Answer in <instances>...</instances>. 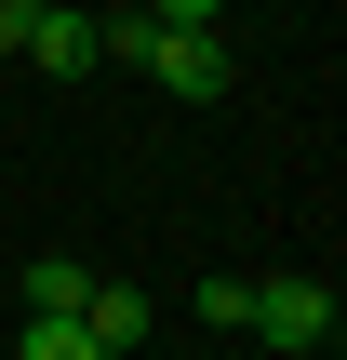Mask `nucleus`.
<instances>
[{"mask_svg":"<svg viewBox=\"0 0 347 360\" xmlns=\"http://www.w3.org/2000/svg\"><path fill=\"white\" fill-rule=\"evenodd\" d=\"M27 67H40V80H94V67H107V13H94V0H40Z\"/></svg>","mask_w":347,"mask_h":360,"instance_id":"obj_2","label":"nucleus"},{"mask_svg":"<svg viewBox=\"0 0 347 360\" xmlns=\"http://www.w3.org/2000/svg\"><path fill=\"white\" fill-rule=\"evenodd\" d=\"M13 360H107V347H94L80 321H27V334H13Z\"/></svg>","mask_w":347,"mask_h":360,"instance_id":"obj_5","label":"nucleus"},{"mask_svg":"<svg viewBox=\"0 0 347 360\" xmlns=\"http://www.w3.org/2000/svg\"><path fill=\"white\" fill-rule=\"evenodd\" d=\"M13 294H27V321H80V307H94V267H80V254H27Z\"/></svg>","mask_w":347,"mask_h":360,"instance_id":"obj_3","label":"nucleus"},{"mask_svg":"<svg viewBox=\"0 0 347 360\" xmlns=\"http://www.w3.org/2000/svg\"><path fill=\"white\" fill-rule=\"evenodd\" d=\"M134 13H147V27H187V40H214V13H227V0H134Z\"/></svg>","mask_w":347,"mask_h":360,"instance_id":"obj_6","label":"nucleus"},{"mask_svg":"<svg viewBox=\"0 0 347 360\" xmlns=\"http://www.w3.org/2000/svg\"><path fill=\"white\" fill-rule=\"evenodd\" d=\"M27 27H40V0H0V53H27Z\"/></svg>","mask_w":347,"mask_h":360,"instance_id":"obj_7","label":"nucleus"},{"mask_svg":"<svg viewBox=\"0 0 347 360\" xmlns=\"http://www.w3.org/2000/svg\"><path fill=\"white\" fill-rule=\"evenodd\" d=\"M147 321H160V307H147L134 281H94V307H80V334H94L107 360H134V347H147Z\"/></svg>","mask_w":347,"mask_h":360,"instance_id":"obj_4","label":"nucleus"},{"mask_svg":"<svg viewBox=\"0 0 347 360\" xmlns=\"http://www.w3.org/2000/svg\"><path fill=\"white\" fill-rule=\"evenodd\" d=\"M241 334H267L281 360H321L334 347V294H321V281H254V321H241Z\"/></svg>","mask_w":347,"mask_h":360,"instance_id":"obj_1","label":"nucleus"}]
</instances>
